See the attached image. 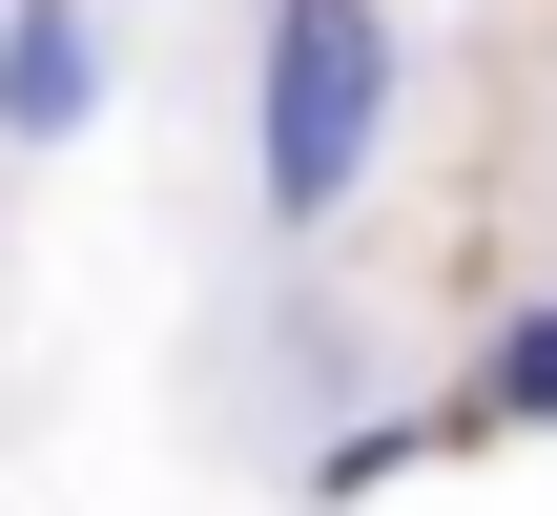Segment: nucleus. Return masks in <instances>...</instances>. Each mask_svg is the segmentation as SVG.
Masks as SVG:
<instances>
[{
    "instance_id": "1",
    "label": "nucleus",
    "mask_w": 557,
    "mask_h": 516,
    "mask_svg": "<svg viewBox=\"0 0 557 516\" xmlns=\"http://www.w3.org/2000/svg\"><path fill=\"white\" fill-rule=\"evenodd\" d=\"M393 103H413V21L393 0H248V228L289 269L351 248V207L393 165Z\"/></svg>"
},
{
    "instance_id": "2",
    "label": "nucleus",
    "mask_w": 557,
    "mask_h": 516,
    "mask_svg": "<svg viewBox=\"0 0 557 516\" xmlns=\"http://www.w3.org/2000/svg\"><path fill=\"white\" fill-rule=\"evenodd\" d=\"M103 83H124V21H103V0H0V145H21V165L83 145Z\"/></svg>"
},
{
    "instance_id": "3",
    "label": "nucleus",
    "mask_w": 557,
    "mask_h": 516,
    "mask_svg": "<svg viewBox=\"0 0 557 516\" xmlns=\"http://www.w3.org/2000/svg\"><path fill=\"white\" fill-rule=\"evenodd\" d=\"M455 434H557V290L475 331V372H455Z\"/></svg>"
}]
</instances>
